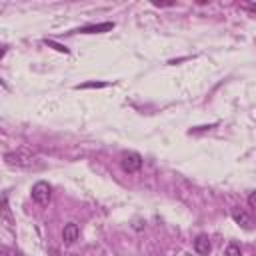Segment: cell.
<instances>
[{"mask_svg": "<svg viewBox=\"0 0 256 256\" xmlns=\"http://www.w3.org/2000/svg\"><path fill=\"white\" fill-rule=\"evenodd\" d=\"M0 214L6 218V222H8V226L12 228V216H10V212H8V206H6V198H2V206H0Z\"/></svg>", "mask_w": 256, "mask_h": 256, "instance_id": "ba28073f", "label": "cell"}, {"mask_svg": "<svg viewBox=\"0 0 256 256\" xmlns=\"http://www.w3.org/2000/svg\"><path fill=\"white\" fill-rule=\"evenodd\" d=\"M0 256H18L14 250H10L8 246H0Z\"/></svg>", "mask_w": 256, "mask_h": 256, "instance_id": "7c38bea8", "label": "cell"}, {"mask_svg": "<svg viewBox=\"0 0 256 256\" xmlns=\"http://www.w3.org/2000/svg\"><path fill=\"white\" fill-rule=\"evenodd\" d=\"M184 256H192V254H184Z\"/></svg>", "mask_w": 256, "mask_h": 256, "instance_id": "2e32d148", "label": "cell"}, {"mask_svg": "<svg viewBox=\"0 0 256 256\" xmlns=\"http://www.w3.org/2000/svg\"><path fill=\"white\" fill-rule=\"evenodd\" d=\"M46 44H48V46H54L58 52H64V54H68V48H66V46H62V44H56V42H52V40H46Z\"/></svg>", "mask_w": 256, "mask_h": 256, "instance_id": "30bf717a", "label": "cell"}, {"mask_svg": "<svg viewBox=\"0 0 256 256\" xmlns=\"http://www.w3.org/2000/svg\"><path fill=\"white\" fill-rule=\"evenodd\" d=\"M194 250H196L198 254H202V256H208V254H210V250H212L210 238H208L206 234L196 236V240H194Z\"/></svg>", "mask_w": 256, "mask_h": 256, "instance_id": "8992f818", "label": "cell"}, {"mask_svg": "<svg viewBox=\"0 0 256 256\" xmlns=\"http://www.w3.org/2000/svg\"><path fill=\"white\" fill-rule=\"evenodd\" d=\"M106 86V82H88V84H80L78 88H102Z\"/></svg>", "mask_w": 256, "mask_h": 256, "instance_id": "8fae6325", "label": "cell"}, {"mask_svg": "<svg viewBox=\"0 0 256 256\" xmlns=\"http://www.w3.org/2000/svg\"><path fill=\"white\" fill-rule=\"evenodd\" d=\"M30 196H32V200H34L36 204H40V206H46V204L50 202V196H52V186H50L48 182L40 180V182H36V184L32 186V190H30Z\"/></svg>", "mask_w": 256, "mask_h": 256, "instance_id": "7a4b0ae2", "label": "cell"}, {"mask_svg": "<svg viewBox=\"0 0 256 256\" xmlns=\"http://www.w3.org/2000/svg\"><path fill=\"white\" fill-rule=\"evenodd\" d=\"M4 162L12 168H20V170H40L44 168V162L30 150L20 148V150H12L4 154Z\"/></svg>", "mask_w": 256, "mask_h": 256, "instance_id": "6da1fadb", "label": "cell"}, {"mask_svg": "<svg viewBox=\"0 0 256 256\" xmlns=\"http://www.w3.org/2000/svg\"><path fill=\"white\" fill-rule=\"evenodd\" d=\"M112 28H114V22H102V24H90V26L78 28L76 32H82V34H100V32H108Z\"/></svg>", "mask_w": 256, "mask_h": 256, "instance_id": "5b68a950", "label": "cell"}, {"mask_svg": "<svg viewBox=\"0 0 256 256\" xmlns=\"http://www.w3.org/2000/svg\"><path fill=\"white\" fill-rule=\"evenodd\" d=\"M152 4L154 6H174V2H158V0H154Z\"/></svg>", "mask_w": 256, "mask_h": 256, "instance_id": "5bb4252c", "label": "cell"}, {"mask_svg": "<svg viewBox=\"0 0 256 256\" xmlns=\"http://www.w3.org/2000/svg\"><path fill=\"white\" fill-rule=\"evenodd\" d=\"M4 54H6V48H4V46H0V58H2Z\"/></svg>", "mask_w": 256, "mask_h": 256, "instance_id": "9a60e30c", "label": "cell"}, {"mask_svg": "<svg viewBox=\"0 0 256 256\" xmlns=\"http://www.w3.org/2000/svg\"><path fill=\"white\" fill-rule=\"evenodd\" d=\"M78 236H80L78 224H76V222H68V224L64 226V230H62V240H64V244H74V242L78 240Z\"/></svg>", "mask_w": 256, "mask_h": 256, "instance_id": "277c9868", "label": "cell"}, {"mask_svg": "<svg viewBox=\"0 0 256 256\" xmlns=\"http://www.w3.org/2000/svg\"><path fill=\"white\" fill-rule=\"evenodd\" d=\"M232 218H234V222H236L238 226H242V228H246V230H252V228H254L252 218H250L246 212H242V210H232Z\"/></svg>", "mask_w": 256, "mask_h": 256, "instance_id": "52a82bcc", "label": "cell"}, {"mask_svg": "<svg viewBox=\"0 0 256 256\" xmlns=\"http://www.w3.org/2000/svg\"><path fill=\"white\" fill-rule=\"evenodd\" d=\"M120 166L128 174H136L142 168V156L138 152H124L120 156Z\"/></svg>", "mask_w": 256, "mask_h": 256, "instance_id": "3957f363", "label": "cell"}, {"mask_svg": "<svg viewBox=\"0 0 256 256\" xmlns=\"http://www.w3.org/2000/svg\"><path fill=\"white\" fill-rule=\"evenodd\" d=\"M224 254H226V256H242V254H240V246L234 244V242L226 246V252H224Z\"/></svg>", "mask_w": 256, "mask_h": 256, "instance_id": "9c48e42d", "label": "cell"}, {"mask_svg": "<svg viewBox=\"0 0 256 256\" xmlns=\"http://www.w3.org/2000/svg\"><path fill=\"white\" fill-rule=\"evenodd\" d=\"M248 206H250V208L256 206V192H250V196H248Z\"/></svg>", "mask_w": 256, "mask_h": 256, "instance_id": "4fadbf2b", "label": "cell"}]
</instances>
